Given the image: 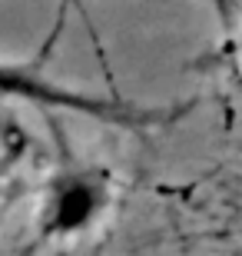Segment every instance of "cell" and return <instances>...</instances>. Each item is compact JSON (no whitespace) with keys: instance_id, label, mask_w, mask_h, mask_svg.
Returning a JSON list of instances; mask_svg holds the SVG:
<instances>
[{"instance_id":"1","label":"cell","mask_w":242,"mask_h":256,"mask_svg":"<svg viewBox=\"0 0 242 256\" xmlns=\"http://www.w3.org/2000/svg\"><path fill=\"white\" fill-rule=\"evenodd\" d=\"M116 200V183L106 166L66 163L47 180L37 230L50 243H73L100 226Z\"/></svg>"},{"instance_id":"2","label":"cell","mask_w":242,"mask_h":256,"mask_svg":"<svg viewBox=\"0 0 242 256\" xmlns=\"http://www.w3.org/2000/svg\"><path fill=\"white\" fill-rule=\"evenodd\" d=\"M0 100H17V104L37 106V110H63V114H80L93 116L103 124L116 126H140L149 124L153 114L140 110V106L116 100V96L90 94V90H73L43 76L33 64H17V60L0 57Z\"/></svg>"},{"instance_id":"3","label":"cell","mask_w":242,"mask_h":256,"mask_svg":"<svg viewBox=\"0 0 242 256\" xmlns=\"http://www.w3.org/2000/svg\"><path fill=\"white\" fill-rule=\"evenodd\" d=\"M73 7V0H60V7H56V27H53V34L47 37V47H43V57H47V50L53 47V40H56V34L63 30V20H66V10Z\"/></svg>"},{"instance_id":"4","label":"cell","mask_w":242,"mask_h":256,"mask_svg":"<svg viewBox=\"0 0 242 256\" xmlns=\"http://www.w3.org/2000/svg\"><path fill=\"white\" fill-rule=\"evenodd\" d=\"M236 57H239V64H242V24H239V30H236Z\"/></svg>"},{"instance_id":"5","label":"cell","mask_w":242,"mask_h":256,"mask_svg":"<svg viewBox=\"0 0 242 256\" xmlns=\"http://www.w3.org/2000/svg\"><path fill=\"white\" fill-rule=\"evenodd\" d=\"M0 176H3V160H0Z\"/></svg>"}]
</instances>
